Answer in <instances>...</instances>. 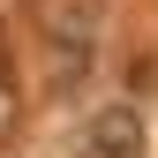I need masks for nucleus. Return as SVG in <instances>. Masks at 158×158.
<instances>
[{
  "instance_id": "f03ea898",
  "label": "nucleus",
  "mask_w": 158,
  "mask_h": 158,
  "mask_svg": "<svg viewBox=\"0 0 158 158\" xmlns=\"http://www.w3.org/2000/svg\"><path fill=\"white\" fill-rule=\"evenodd\" d=\"M143 151H151V128L135 106H98L75 128V158H143Z\"/></svg>"
},
{
  "instance_id": "20e7f679",
  "label": "nucleus",
  "mask_w": 158,
  "mask_h": 158,
  "mask_svg": "<svg viewBox=\"0 0 158 158\" xmlns=\"http://www.w3.org/2000/svg\"><path fill=\"white\" fill-rule=\"evenodd\" d=\"M15 121H23V98H15V83H8V68H0V151L15 143Z\"/></svg>"
},
{
  "instance_id": "7ed1b4c3",
  "label": "nucleus",
  "mask_w": 158,
  "mask_h": 158,
  "mask_svg": "<svg viewBox=\"0 0 158 158\" xmlns=\"http://www.w3.org/2000/svg\"><path fill=\"white\" fill-rule=\"evenodd\" d=\"M45 53H53V83H60V90H75L90 75V53H60V45H45Z\"/></svg>"
},
{
  "instance_id": "f257e3e1",
  "label": "nucleus",
  "mask_w": 158,
  "mask_h": 158,
  "mask_svg": "<svg viewBox=\"0 0 158 158\" xmlns=\"http://www.w3.org/2000/svg\"><path fill=\"white\" fill-rule=\"evenodd\" d=\"M30 15H38V38L60 45V53H90L113 23L106 0H30Z\"/></svg>"
}]
</instances>
